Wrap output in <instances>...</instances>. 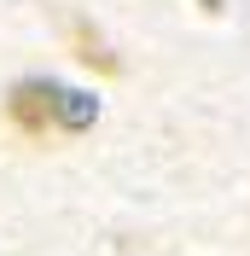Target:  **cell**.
Wrapping results in <instances>:
<instances>
[{
	"mask_svg": "<svg viewBox=\"0 0 250 256\" xmlns=\"http://www.w3.org/2000/svg\"><path fill=\"white\" fill-rule=\"evenodd\" d=\"M52 105H58V88H52V82H18L12 88V122L24 128V134H47Z\"/></svg>",
	"mask_w": 250,
	"mask_h": 256,
	"instance_id": "obj_1",
	"label": "cell"
},
{
	"mask_svg": "<svg viewBox=\"0 0 250 256\" xmlns=\"http://www.w3.org/2000/svg\"><path fill=\"white\" fill-rule=\"evenodd\" d=\"M94 116H99L94 94H76V88H58V105H52V122H58V128H88Z\"/></svg>",
	"mask_w": 250,
	"mask_h": 256,
	"instance_id": "obj_2",
	"label": "cell"
}]
</instances>
